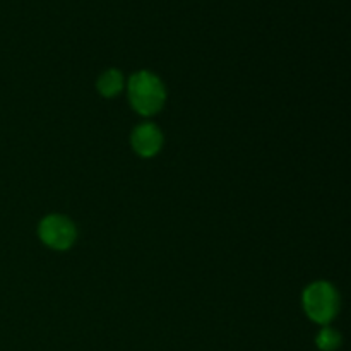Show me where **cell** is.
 Masks as SVG:
<instances>
[{
    "mask_svg": "<svg viewBox=\"0 0 351 351\" xmlns=\"http://www.w3.org/2000/svg\"><path fill=\"white\" fill-rule=\"evenodd\" d=\"M130 146L141 158H154L163 147V132L153 122H143L130 134Z\"/></svg>",
    "mask_w": 351,
    "mask_h": 351,
    "instance_id": "4",
    "label": "cell"
},
{
    "mask_svg": "<svg viewBox=\"0 0 351 351\" xmlns=\"http://www.w3.org/2000/svg\"><path fill=\"white\" fill-rule=\"evenodd\" d=\"M127 96L130 106L139 115H156L167 101V88L163 81L151 71H137L127 81Z\"/></svg>",
    "mask_w": 351,
    "mask_h": 351,
    "instance_id": "1",
    "label": "cell"
},
{
    "mask_svg": "<svg viewBox=\"0 0 351 351\" xmlns=\"http://www.w3.org/2000/svg\"><path fill=\"white\" fill-rule=\"evenodd\" d=\"M343 338L336 329L324 326V328L319 331V335L315 336V345L321 351H336L341 346Z\"/></svg>",
    "mask_w": 351,
    "mask_h": 351,
    "instance_id": "6",
    "label": "cell"
},
{
    "mask_svg": "<svg viewBox=\"0 0 351 351\" xmlns=\"http://www.w3.org/2000/svg\"><path fill=\"white\" fill-rule=\"evenodd\" d=\"M123 86H125V79L119 69H106L96 79V89L103 98H115L122 93Z\"/></svg>",
    "mask_w": 351,
    "mask_h": 351,
    "instance_id": "5",
    "label": "cell"
},
{
    "mask_svg": "<svg viewBox=\"0 0 351 351\" xmlns=\"http://www.w3.org/2000/svg\"><path fill=\"white\" fill-rule=\"evenodd\" d=\"M302 307L307 317L315 324L329 326L338 315L341 298L338 290L329 281H314L302 293Z\"/></svg>",
    "mask_w": 351,
    "mask_h": 351,
    "instance_id": "2",
    "label": "cell"
},
{
    "mask_svg": "<svg viewBox=\"0 0 351 351\" xmlns=\"http://www.w3.org/2000/svg\"><path fill=\"white\" fill-rule=\"evenodd\" d=\"M38 237L51 250L64 252L77 240V228L71 218L64 215H47L38 225Z\"/></svg>",
    "mask_w": 351,
    "mask_h": 351,
    "instance_id": "3",
    "label": "cell"
}]
</instances>
